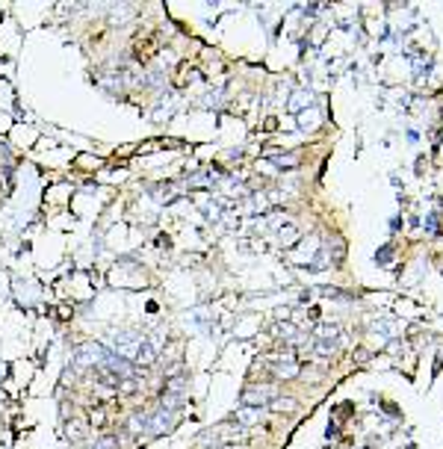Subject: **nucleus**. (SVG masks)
Wrapping results in <instances>:
<instances>
[{
    "label": "nucleus",
    "instance_id": "obj_8",
    "mask_svg": "<svg viewBox=\"0 0 443 449\" xmlns=\"http://www.w3.org/2000/svg\"><path fill=\"white\" fill-rule=\"evenodd\" d=\"M278 239H281V246H296L301 239V231L296 224H281L278 228Z\"/></svg>",
    "mask_w": 443,
    "mask_h": 449
},
{
    "label": "nucleus",
    "instance_id": "obj_7",
    "mask_svg": "<svg viewBox=\"0 0 443 449\" xmlns=\"http://www.w3.org/2000/svg\"><path fill=\"white\" fill-rule=\"evenodd\" d=\"M234 420L242 425V428H248V425H257L263 420V408H240V411L234 414Z\"/></svg>",
    "mask_w": 443,
    "mask_h": 449
},
{
    "label": "nucleus",
    "instance_id": "obj_6",
    "mask_svg": "<svg viewBox=\"0 0 443 449\" xmlns=\"http://www.w3.org/2000/svg\"><path fill=\"white\" fill-rule=\"evenodd\" d=\"M175 420H178V414H171V411H166V408H160V411H154L151 417H148V428H151L154 435H160V432H168V428L175 425Z\"/></svg>",
    "mask_w": 443,
    "mask_h": 449
},
{
    "label": "nucleus",
    "instance_id": "obj_15",
    "mask_svg": "<svg viewBox=\"0 0 443 449\" xmlns=\"http://www.w3.org/2000/svg\"><path fill=\"white\" fill-rule=\"evenodd\" d=\"M299 118H301V127H304V130L319 124V113H316V109H311V113H299Z\"/></svg>",
    "mask_w": 443,
    "mask_h": 449
},
{
    "label": "nucleus",
    "instance_id": "obj_3",
    "mask_svg": "<svg viewBox=\"0 0 443 449\" xmlns=\"http://www.w3.org/2000/svg\"><path fill=\"white\" fill-rule=\"evenodd\" d=\"M245 437H248V428H242L240 423L237 425H219L216 432L204 435V443H228V446H234V443H240V440H245Z\"/></svg>",
    "mask_w": 443,
    "mask_h": 449
},
{
    "label": "nucleus",
    "instance_id": "obj_19",
    "mask_svg": "<svg viewBox=\"0 0 443 449\" xmlns=\"http://www.w3.org/2000/svg\"><path fill=\"white\" fill-rule=\"evenodd\" d=\"M68 437H74V440L83 437V423H71V425H68Z\"/></svg>",
    "mask_w": 443,
    "mask_h": 449
},
{
    "label": "nucleus",
    "instance_id": "obj_1",
    "mask_svg": "<svg viewBox=\"0 0 443 449\" xmlns=\"http://www.w3.org/2000/svg\"><path fill=\"white\" fill-rule=\"evenodd\" d=\"M278 399V384H252L242 390L245 408H269V402Z\"/></svg>",
    "mask_w": 443,
    "mask_h": 449
},
{
    "label": "nucleus",
    "instance_id": "obj_21",
    "mask_svg": "<svg viewBox=\"0 0 443 449\" xmlns=\"http://www.w3.org/2000/svg\"><path fill=\"white\" fill-rule=\"evenodd\" d=\"M92 423H95V425L104 423V411H101V408H95V411H92Z\"/></svg>",
    "mask_w": 443,
    "mask_h": 449
},
{
    "label": "nucleus",
    "instance_id": "obj_18",
    "mask_svg": "<svg viewBox=\"0 0 443 449\" xmlns=\"http://www.w3.org/2000/svg\"><path fill=\"white\" fill-rule=\"evenodd\" d=\"M92 449H119V443H115V437H101Z\"/></svg>",
    "mask_w": 443,
    "mask_h": 449
},
{
    "label": "nucleus",
    "instance_id": "obj_9",
    "mask_svg": "<svg viewBox=\"0 0 443 449\" xmlns=\"http://www.w3.org/2000/svg\"><path fill=\"white\" fill-rule=\"evenodd\" d=\"M266 160L272 165H278V169H296L299 165V154H269Z\"/></svg>",
    "mask_w": 443,
    "mask_h": 449
},
{
    "label": "nucleus",
    "instance_id": "obj_2",
    "mask_svg": "<svg viewBox=\"0 0 443 449\" xmlns=\"http://www.w3.org/2000/svg\"><path fill=\"white\" fill-rule=\"evenodd\" d=\"M266 364L272 366V372H275L278 378H284V381H290V378L299 376V361H296V354H293V352L269 354V361H266Z\"/></svg>",
    "mask_w": 443,
    "mask_h": 449
},
{
    "label": "nucleus",
    "instance_id": "obj_14",
    "mask_svg": "<svg viewBox=\"0 0 443 449\" xmlns=\"http://www.w3.org/2000/svg\"><path fill=\"white\" fill-rule=\"evenodd\" d=\"M142 428H148V417H145V414H136V417H130V423H127V432L139 435Z\"/></svg>",
    "mask_w": 443,
    "mask_h": 449
},
{
    "label": "nucleus",
    "instance_id": "obj_12",
    "mask_svg": "<svg viewBox=\"0 0 443 449\" xmlns=\"http://www.w3.org/2000/svg\"><path fill=\"white\" fill-rule=\"evenodd\" d=\"M337 334H340V328H337V325H328V322H322V325L316 328V340H319V343H334Z\"/></svg>",
    "mask_w": 443,
    "mask_h": 449
},
{
    "label": "nucleus",
    "instance_id": "obj_16",
    "mask_svg": "<svg viewBox=\"0 0 443 449\" xmlns=\"http://www.w3.org/2000/svg\"><path fill=\"white\" fill-rule=\"evenodd\" d=\"M372 328H375V331H384V337H396L399 325H396V322H372Z\"/></svg>",
    "mask_w": 443,
    "mask_h": 449
},
{
    "label": "nucleus",
    "instance_id": "obj_17",
    "mask_svg": "<svg viewBox=\"0 0 443 449\" xmlns=\"http://www.w3.org/2000/svg\"><path fill=\"white\" fill-rule=\"evenodd\" d=\"M269 408H275V411H296V402L293 399H275Z\"/></svg>",
    "mask_w": 443,
    "mask_h": 449
},
{
    "label": "nucleus",
    "instance_id": "obj_11",
    "mask_svg": "<svg viewBox=\"0 0 443 449\" xmlns=\"http://www.w3.org/2000/svg\"><path fill=\"white\" fill-rule=\"evenodd\" d=\"M313 104V92H304V89H301V92H296V95H293V101H290V109H293V113H301V109H304V106H311Z\"/></svg>",
    "mask_w": 443,
    "mask_h": 449
},
{
    "label": "nucleus",
    "instance_id": "obj_4",
    "mask_svg": "<svg viewBox=\"0 0 443 449\" xmlns=\"http://www.w3.org/2000/svg\"><path fill=\"white\" fill-rule=\"evenodd\" d=\"M107 349L104 346H98V343H83L80 349H77V354H74V361H77V366H101L107 364Z\"/></svg>",
    "mask_w": 443,
    "mask_h": 449
},
{
    "label": "nucleus",
    "instance_id": "obj_20",
    "mask_svg": "<svg viewBox=\"0 0 443 449\" xmlns=\"http://www.w3.org/2000/svg\"><path fill=\"white\" fill-rule=\"evenodd\" d=\"M390 257H393V251H390V248H381V251H378V260H381L384 266L390 263Z\"/></svg>",
    "mask_w": 443,
    "mask_h": 449
},
{
    "label": "nucleus",
    "instance_id": "obj_10",
    "mask_svg": "<svg viewBox=\"0 0 443 449\" xmlns=\"http://www.w3.org/2000/svg\"><path fill=\"white\" fill-rule=\"evenodd\" d=\"M275 334L281 337V340H287V343H304L299 337V328H296L293 322H281V325H275Z\"/></svg>",
    "mask_w": 443,
    "mask_h": 449
},
{
    "label": "nucleus",
    "instance_id": "obj_5",
    "mask_svg": "<svg viewBox=\"0 0 443 449\" xmlns=\"http://www.w3.org/2000/svg\"><path fill=\"white\" fill-rule=\"evenodd\" d=\"M112 343H115L119 358H124V361H136V352L142 349L145 337H142V334H133V331H124V334H115Z\"/></svg>",
    "mask_w": 443,
    "mask_h": 449
},
{
    "label": "nucleus",
    "instance_id": "obj_13",
    "mask_svg": "<svg viewBox=\"0 0 443 449\" xmlns=\"http://www.w3.org/2000/svg\"><path fill=\"white\" fill-rule=\"evenodd\" d=\"M154 361H157V352L148 346V340H145L142 349L136 352V361H133V364H145V366H148V364H154Z\"/></svg>",
    "mask_w": 443,
    "mask_h": 449
}]
</instances>
